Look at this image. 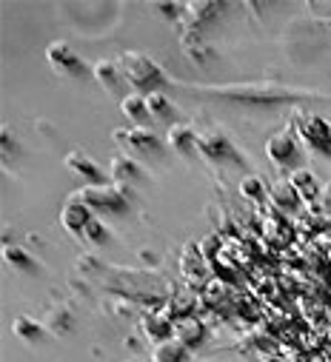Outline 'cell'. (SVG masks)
Instances as JSON below:
<instances>
[{
    "instance_id": "15",
    "label": "cell",
    "mask_w": 331,
    "mask_h": 362,
    "mask_svg": "<svg viewBox=\"0 0 331 362\" xmlns=\"http://www.w3.org/2000/svg\"><path fill=\"white\" fill-rule=\"evenodd\" d=\"M269 203H272L280 214H291V211H297V209L303 206L297 189L291 186V180H286V177L274 180V183L269 186Z\"/></svg>"
},
{
    "instance_id": "23",
    "label": "cell",
    "mask_w": 331,
    "mask_h": 362,
    "mask_svg": "<svg viewBox=\"0 0 331 362\" xmlns=\"http://www.w3.org/2000/svg\"><path fill=\"white\" fill-rule=\"evenodd\" d=\"M194 305H197L194 288H180V291H172L169 303H166V311L172 314V320H180V317L194 314Z\"/></svg>"
},
{
    "instance_id": "17",
    "label": "cell",
    "mask_w": 331,
    "mask_h": 362,
    "mask_svg": "<svg viewBox=\"0 0 331 362\" xmlns=\"http://www.w3.org/2000/svg\"><path fill=\"white\" fill-rule=\"evenodd\" d=\"M166 143L172 146L175 154L180 157H194L197 154V132L189 123H175L166 134Z\"/></svg>"
},
{
    "instance_id": "10",
    "label": "cell",
    "mask_w": 331,
    "mask_h": 362,
    "mask_svg": "<svg viewBox=\"0 0 331 362\" xmlns=\"http://www.w3.org/2000/svg\"><path fill=\"white\" fill-rule=\"evenodd\" d=\"M180 274L189 288H203L209 283V259L197 243H189L180 254Z\"/></svg>"
},
{
    "instance_id": "2",
    "label": "cell",
    "mask_w": 331,
    "mask_h": 362,
    "mask_svg": "<svg viewBox=\"0 0 331 362\" xmlns=\"http://www.w3.org/2000/svg\"><path fill=\"white\" fill-rule=\"evenodd\" d=\"M120 71L126 77V83L134 88L137 95H154L163 86H172V80L166 77V71L143 52H123L117 57Z\"/></svg>"
},
{
    "instance_id": "9",
    "label": "cell",
    "mask_w": 331,
    "mask_h": 362,
    "mask_svg": "<svg viewBox=\"0 0 331 362\" xmlns=\"http://www.w3.org/2000/svg\"><path fill=\"white\" fill-rule=\"evenodd\" d=\"M46 60H49L52 71L60 74V77L77 80V77L86 74V63H83V60L74 54V49H71L66 40H52V43L46 46Z\"/></svg>"
},
{
    "instance_id": "30",
    "label": "cell",
    "mask_w": 331,
    "mask_h": 362,
    "mask_svg": "<svg viewBox=\"0 0 331 362\" xmlns=\"http://www.w3.org/2000/svg\"><path fill=\"white\" fill-rule=\"evenodd\" d=\"M328 26H331V21H328Z\"/></svg>"
},
{
    "instance_id": "1",
    "label": "cell",
    "mask_w": 331,
    "mask_h": 362,
    "mask_svg": "<svg viewBox=\"0 0 331 362\" xmlns=\"http://www.w3.org/2000/svg\"><path fill=\"white\" fill-rule=\"evenodd\" d=\"M175 86L186 88L192 95H209L217 100H231L240 106H297V103H331V95H320L311 92V88H297V86H283L274 80H260V83H220V86H192V83H180L175 80Z\"/></svg>"
},
{
    "instance_id": "3",
    "label": "cell",
    "mask_w": 331,
    "mask_h": 362,
    "mask_svg": "<svg viewBox=\"0 0 331 362\" xmlns=\"http://www.w3.org/2000/svg\"><path fill=\"white\" fill-rule=\"evenodd\" d=\"M112 140L123 148V154L129 157H163L166 151V143L163 137L149 129V126H129V129H115L112 132Z\"/></svg>"
},
{
    "instance_id": "16",
    "label": "cell",
    "mask_w": 331,
    "mask_h": 362,
    "mask_svg": "<svg viewBox=\"0 0 331 362\" xmlns=\"http://www.w3.org/2000/svg\"><path fill=\"white\" fill-rule=\"evenodd\" d=\"M143 177H146V171H143V165L134 157H129V154H115L112 157V163H109V180H112V183L123 186V183L143 180Z\"/></svg>"
},
{
    "instance_id": "8",
    "label": "cell",
    "mask_w": 331,
    "mask_h": 362,
    "mask_svg": "<svg viewBox=\"0 0 331 362\" xmlns=\"http://www.w3.org/2000/svg\"><path fill=\"white\" fill-rule=\"evenodd\" d=\"M220 12H226L223 4H200V0H194V4H186V6H183V46L189 49L192 40L197 43L200 35H203V29H206Z\"/></svg>"
},
{
    "instance_id": "6",
    "label": "cell",
    "mask_w": 331,
    "mask_h": 362,
    "mask_svg": "<svg viewBox=\"0 0 331 362\" xmlns=\"http://www.w3.org/2000/svg\"><path fill=\"white\" fill-rule=\"evenodd\" d=\"M197 154H203L209 163L217 165H245V157L240 154V148L220 132V129H203L197 132Z\"/></svg>"
},
{
    "instance_id": "12",
    "label": "cell",
    "mask_w": 331,
    "mask_h": 362,
    "mask_svg": "<svg viewBox=\"0 0 331 362\" xmlns=\"http://www.w3.org/2000/svg\"><path fill=\"white\" fill-rule=\"evenodd\" d=\"M63 163H66V168L71 171V174H77L83 183L86 186H98V183H106V174H103V168L86 154V151H80V148H74V151H69L66 157H63Z\"/></svg>"
},
{
    "instance_id": "27",
    "label": "cell",
    "mask_w": 331,
    "mask_h": 362,
    "mask_svg": "<svg viewBox=\"0 0 331 362\" xmlns=\"http://www.w3.org/2000/svg\"><path fill=\"white\" fill-rule=\"evenodd\" d=\"M203 297H206V303H223L226 297H228V286H226V280L223 277H209V283L203 286Z\"/></svg>"
},
{
    "instance_id": "5",
    "label": "cell",
    "mask_w": 331,
    "mask_h": 362,
    "mask_svg": "<svg viewBox=\"0 0 331 362\" xmlns=\"http://www.w3.org/2000/svg\"><path fill=\"white\" fill-rule=\"evenodd\" d=\"M74 194L86 203L92 211H100V214H126L129 211V197H126L123 186H117V183L83 186Z\"/></svg>"
},
{
    "instance_id": "25",
    "label": "cell",
    "mask_w": 331,
    "mask_h": 362,
    "mask_svg": "<svg viewBox=\"0 0 331 362\" xmlns=\"http://www.w3.org/2000/svg\"><path fill=\"white\" fill-rule=\"evenodd\" d=\"M240 194L245 200H252V203H266L269 200V189L263 186V180L257 174H245L240 180Z\"/></svg>"
},
{
    "instance_id": "7",
    "label": "cell",
    "mask_w": 331,
    "mask_h": 362,
    "mask_svg": "<svg viewBox=\"0 0 331 362\" xmlns=\"http://www.w3.org/2000/svg\"><path fill=\"white\" fill-rule=\"evenodd\" d=\"M263 151H266V157H269L277 168H300V165H297V163H300V137H297V132H294L291 126L274 132V134L266 140Z\"/></svg>"
},
{
    "instance_id": "22",
    "label": "cell",
    "mask_w": 331,
    "mask_h": 362,
    "mask_svg": "<svg viewBox=\"0 0 331 362\" xmlns=\"http://www.w3.org/2000/svg\"><path fill=\"white\" fill-rule=\"evenodd\" d=\"M186 356H189V348L183 342H178L175 337L154 342V348H151V362H186Z\"/></svg>"
},
{
    "instance_id": "20",
    "label": "cell",
    "mask_w": 331,
    "mask_h": 362,
    "mask_svg": "<svg viewBox=\"0 0 331 362\" xmlns=\"http://www.w3.org/2000/svg\"><path fill=\"white\" fill-rule=\"evenodd\" d=\"M120 112H123L134 126H149V120H151L146 95H137V92H129V95L120 100Z\"/></svg>"
},
{
    "instance_id": "11",
    "label": "cell",
    "mask_w": 331,
    "mask_h": 362,
    "mask_svg": "<svg viewBox=\"0 0 331 362\" xmlns=\"http://www.w3.org/2000/svg\"><path fill=\"white\" fill-rule=\"evenodd\" d=\"M95 220V211L83 203L77 194H69V200L60 209V226L71 234V237H83L89 228V223Z\"/></svg>"
},
{
    "instance_id": "4",
    "label": "cell",
    "mask_w": 331,
    "mask_h": 362,
    "mask_svg": "<svg viewBox=\"0 0 331 362\" xmlns=\"http://www.w3.org/2000/svg\"><path fill=\"white\" fill-rule=\"evenodd\" d=\"M291 129L314 154L331 157V120H325L317 112H294Z\"/></svg>"
},
{
    "instance_id": "13",
    "label": "cell",
    "mask_w": 331,
    "mask_h": 362,
    "mask_svg": "<svg viewBox=\"0 0 331 362\" xmlns=\"http://www.w3.org/2000/svg\"><path fill=\"white\" fill-rule=\"evenodd\" d=\"M92 74H95V80L106 88L109 95H115L120 100L126 98V77L120 71V63H115V60H95Z\"/></svg>"
},
{
    "instance_id": "28",
    "label": "cell",
    "mask_w": 331,
    "mask_h": 362,
    "mask_svg": "<svg viewBox=\"0 0 331 362\" xmlns=\"http://www.w3.org/2000/svg\"><path fill=\"white\" fill-rule=\"evenodd\" d=\"M83 237H86L92 245H103L106 240H109V231H106V226H103V220H92L89 223V228H86V234H83Z\"/></svg>"
},
{
    "instance_id": "26",
    "label": "cell",
    "mask_w": 331,
    "mask_h": 362,
    "mask_svg": "<svg viewBox=\"0 0 331 362\" xmlns=\"http://www.w3.org/2000/svg\"><path fill=\"white\" fill-rule=\"evenodd\" d=\"M146 103H149V112H151V117H157V120H169L172 115H175V106L166 100V95L163 92H154V95H146Z\"/></svg>"
},
{
    "instance_id": "19",
    "label": "cell",
    "mask_w": 331,
    "mask_h": 362,
    "mask_svg": "<svg viewBox=\"0 0 331 362\" xmlns=\"http://www.w3.org/2000/svg\"><path fill=\"white\" fill-rule=\"evenodd\" d=\"M12 331H15L18 339H23V342H29V345H37V342L46 339L43 322L35 320V317H29V314H18V317L12 320Z\"/></svg>"
},
{
    "instance_id": "24",
    "label": "cell",
    "mask_w": 331,
    "mask_h": 362,
    "mask_svg": "<svg viewBox=\"0 0 331 362\" xmlns=\"http://www.w3.org/2000/svg\"><path fill=\"white\" fill-rule=\"evenodd\" d=\"M4 259H6L15 271H23V274H32V271H37V259H35L23 245L6 243V245H4Z\"/></svg>"
},
{
    "instance_id": "14",
    "label": "cell",
    "mask_w": 331,
    "mask_h": 362,
    "mask_svg": "<svg viewBox=\"0 0 331 362\" xmlns=\"http://www.w3.org/2000/svg\"><path fill=\"white\" fill-rule=\"evenodd\" d=\"M172 337H175L178 342H183L189 351H194V348H200V345L206 342V322H203L200 317H194V314L180 317V320H175Z\"/></svg>"
},
{
    "instance_id": "29",
    "label": "cell",
    "mask_w": 331,
    "mask_h": 362,
    "mask_svg": "<svg viewBox=\"0 0 331 362\" xmlns=\"http://www.w3.org/2000/svg\"><path fill=\"white\" fill-rule=\"evenodd\" d=\"M317 200H320V206H323V211H325V214L331 217V183H328L325 189H320V197H317Z\"/></svg>"
},
{
    "instance_id": "18",
    "label": "cell",
    "mask_w": 331,
    "mask_h": 362,
    "mask_svg": "<svg viewBox=\"0 0 331 362\" xmlns=\"http://www.w3.org/2000/svg\"><path fill=\"white\" fill-rule=\"evenodd\" d=\"M143 331H146L149 339L163 342V339H169V337H172V331H175V320H172V314L166 311V308H160V311H149V314L143 317Z\"/></svg>"
},
{
    "instance_id": "21",
    "label": "cell",
    "mask_w": 331,
    "mask_h": 362,
    "mask_svg": "<svg viewBox=\"0 0 331 362\" xmlns=\"http://www.w3.org/2000/svg\"><path fill=\"white\" fill-rule=\"evenodd\" d=\"M289 180H291V186L297 189V194H300L303 203H314V200L320 197V186H317L314 171H308V168H294Z\"/></svg>"
}]
</instances>
